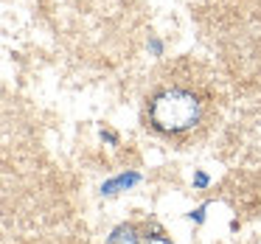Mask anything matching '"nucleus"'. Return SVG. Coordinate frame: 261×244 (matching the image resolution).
<instances>
[{"label": "nucleus", "instance_id": "2", "mask_svg": "<svg viewBox=\"0 0 261 244\" xmlns=\"http://www.w3.org/2000/svg\"><path fill=\"white\" fill-rule=\"evenodd\" d=\"M107 244H138V230L132 225H121L110 233Z\"/></svg>", "mask_w": 261, "mask_h": 244}, {"label": "nucleus", "instance_id": "1", "mask_svg": "<svg viewBox=\"0 0 261 244\" xmlns=\"http://www.w3.org/2000/svg\"><path fill=\"white\" fill-rule=\"evenodd\" d=\"M202 118V101L186 87H169L160 90L149 101V121L154 129L177 135V132L191 129Z\"/></svg>", "mask_w": 261, "mask_h": 244}, {"label": "nucleus", "instance_id": "3", "mask_svg": "<svg viewBox=\"0 0 261 244\" xmlns=\"http://www.w3.org/2000/svg\"><path fill=\"white\" fill-rule=\"evenodd\" d=\"M135 180H138V174H129V177H115V180H113V182H107V185H104L101 191H104V194H113L115 188H124V185H132V182H135Z\"/></svg>", "mask_w": 261, "mask_h": 244}, {"label": "nucleus", "instance_id": "4", "mask_svg": "<svg viewBox=\"0 0 261 244\" xmlns=\"http://www.w3.org/2000/svg\"><path fill=\"white\" fill-rule=\"evenodd\" d=\"M146 244H169V241H166L160 233H152V236H146Z\"/></svg>", "mask_w": 261, "mask_h": 244}]
</instances>
